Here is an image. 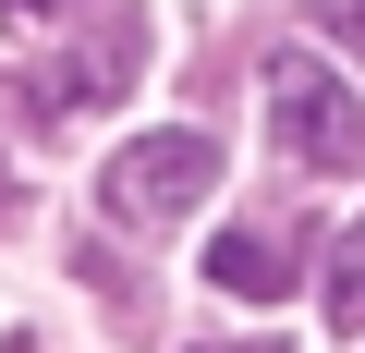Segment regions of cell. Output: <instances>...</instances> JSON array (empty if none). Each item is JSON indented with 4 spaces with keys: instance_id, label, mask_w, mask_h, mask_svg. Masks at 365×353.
<instances>
[{
    "instance_id": "obj_6",
    "label": "cell",
    "mask_w": 365,
    "mask_h": 353,
    "mask_svg": "<svg viewBox=\"0 0 365 353\" xmlns=\"http://www.w3.org/2000/svg\"><path fill=\"white\" fill-rule=\"evenodd\" d=\"M13 25H61V13H86V0H0Z\"/></svg>"
},
{
    "instance_id": "obj_5",
    "label": "cell",
    "mask_w": 365,
    "mask_h": 353,
    "mask_svg": "<svg viewBox=\"0 0 365 353\" xmlns=\"http://www.w3.org/2000/svg\"><path fill=\"white\" fill-rule=\"evenodd\" d=\"M317 25H329L341 49H365V0H317Z\"/></svg>"
},
{
    "instance_id": "obj_7",
    "label": "cell",
    "mask_w": 365,
    "mask_h": 353,
    "mask_svg": "<svg viewBox=\"0 0 365 353\" xmlns=\"http://www.w3.org/2000/svg\"><path fill=\"white\" fill-rule=\"evenodd\" d=\"M207 353H280V341H207Z\"/></svg>"
},
{
    "instance_id": "obj_1",
    "label": "cell",
    "mask_w": 365,
    "mask_h": 353,
    "mask_svg": "<svg viewBox=\"0 0 365 353\" xmlns=\"http://www.w3.org/2000/svg\"><path fill=\"white\" fill-rule=\"evenodd\" d=\"M207 183H220V146L170 122V134H134V146H122V158L98 170V208H110L122 232H170V220L195 208Z\"/></svg>"
},
{
    "instance_id": "obj_4",
    "label": "cell",
    "mask_w": 365,
    "mask_h": 353,
    "mask_svg": "<svg viewBox=\"0 0 365 353\" xmlns=\"http://www.w3.org/2000/svg\"><path fill=\"white\" fill-rule=\"evenodd\" d=\"M317 305H329V329H365V220L341 232V256H329V292H317Z\"/></svg>"
},
{
    "instance_id": "obj_2",
    "label": "cell",
    "mask_w": 365,
    "mask_h": 353,
    "mask_svg": "<svg viewBox=\"0 0 365 353\" xmlns=\"http://www.w3.org/2000/svg\"><path fill=\"white\" fill-rule=\"evenodd\" d=\"M268 122H280V146H292L304 170H353V158H365V110H353V86H341L329 61H304V49L268 61Z\"/></svg>"
},
{
    "instance_id": "obj_3",
    "label": "cell",
    "mask_w": 365,
    "mask_h": 353,
    "mask_svg": "<svg viewBox=\"0 0 365 353\" xmlns=\"http://www.w3.org/2000/svg\"><path fill=\"white\" fill-rule=\"evenodd\" d=\"M207 280L244 292V305H268V292L292 280V244H280V232H220V244H207Z\"/></svg>"
}]
</instances>
